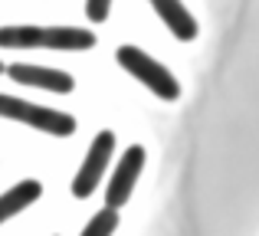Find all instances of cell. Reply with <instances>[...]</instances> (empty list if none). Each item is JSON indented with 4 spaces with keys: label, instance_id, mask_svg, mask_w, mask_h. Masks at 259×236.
I'll list each match as a JSON object with an SVG mask.
<instances>
[{
    "label": "cell",
    "instance_id": "8992f818",
    "mask_svg": "<svg viewBox=\"0 0 259 236\" xmlns=\"http://www.w3.org/2000/svg\"><path fill=\"white\" fill-rule=\"evenodd\" d=\"M7 76H10L13 82L36 85V89H50V92H72V85H76V79H72L69 72L46 69V66H26V63L7 66Z\"/></svg>",
    "mask_w": 259,
    "mask_h": 236
},
{
    "label": "cell",
    "instance_id": "8fae6325",
    "mask_svg": "<svg viewBox=\"0 0 259 236\" xmlns=\"http://www.w3.org/2000/svg\"><path fill=\"white\" fill-rule=\"evenodd\" d=\"M0 72H4V63H0Z\"/></svg>",
    "mask_w": 259,
    "mask_h": 236
},
{
    "label": "cell",
    "instance_id": "5b68a950",
    "mask_svg": "<svg viewBox=\"0 0 259 236\" xmlns=\"http://www.w3.org/2000/svg\"><path fill=\"white\" fill-rule=\"evenodd\" d=\"M112 148H115V134L112 131H99L92 141V148H89L82 167L76 171V180H72V194L76 197H89V194L99 187L102 180V171H105L108 158H112Z\"/></svg>",
    "mask_w": 259,
    "mask_h": 236
},
{
    "label": "cell",
    "instance_id": "ba28073f",
    "mask_svg": "<svg viewBox=\"0 0 259 236\" xmlns=\"http://www.w3.org/2000/svg\"><path fill=\"white\" fill-rule=\"evenodd\" d=\"M43 194V184L39 180H23V184L10 187V191L0 197V223H7L10 217H17L23 207H30L33 200Z\"/></svg>",
    "mask_w": 259,
    "mask_h": 236
},
{
    "label": "cell",
    "instance_id": "7a4b0ae2",
    "mask_svg": "<svg viewBox=\"0 0 259 236\" xmlns=\"http://www.w3.org/2000/svg\"><path fill=\"white\" fill-rule=\"evenodd\" d=\"M115 59H118V66L128 72V76H135L145 89H151L158 99L174 102V99L181 96V82H177L161 63H154L145 50H138V46H118Z\"/></svg>",
    "mask_w": 259,
    "mask_h": 236
},
{
    "label": "cell",
    "instance_id": "9c48e42d",
    "mask_svg": "<svg viewBox=\"0 0 259 236\" xmlns=\"http://www.w3.org/2000/svg\"><path fill=\"white\" fill-rule=\"evenodd\" d=\"M115 226H118V210H108V207H102V210L85 223V230L79 233V236H112Z\"/></svg>",
    "mask_w": 259,
    "mask_h": 236
},
{
    "label": "cell",
    "instance_id": "52a82bcc",
    "mask_svg": "<svg viewBox=\"0 0 259 236\" xmlns=\"http://www.w3.org/2000/svg\"><path fill=\"white\" fill-rule=\"evenodd\" d=\"M151 4H154V13L164 20L167 30H171L177 39L187 43V39L197 36V20L187 13V7H184L181 0H151Z\"/></svg>",
    "mask_w": 259,
    "mask_h": 236
},
{
    "label": "cell",
    "instance_id": "30bf717a",
    "mask_svg": "<svg viewBox=\"0 0 259 236\" xmlns=\"http://www.w3.org/2000/svg\"><path fill=\"white\" fill-rule=\"evenodd\" d=\"M108 7H112V0H85V13L92 23H105L108 20Z\"/></svg>",
    "mask_w": 259,
    "mask_h": 236
},
{
    "label": "cell",
    "instance_id": "277c9868",
    "mask_svg": "<svg viewBox=\"0 0 259 236\" xmlns=\"http://www.w3.org/2000/svg\"><path fill=\"white\" fill-rule=\"evenodd\" d=\"M141 167H145V148L141 145H132L125 154H121L118 167H115L112 180H108V191H105V207L108 210H118V207L128 204L135 191V180H138Z\"/></svg>",
    "mask_w": 259,
    "mask_h": 236
},
{
    "label": "cell",
    "instance_id": "3957f363",
    "mask_svg": "<svg viewBox=\"0 0 259 236\" xmlns=\"http://www.w3.org/2000/svg\"><path fill=\"white\" fill-rule=\"evenodd\" d=\"M0 118L23 121V125H33V128H39V131L56 134V138H69V134L76 131V118L72 115L43 109V105L23 102V99H13V96H0Z\"/></svg>",
    "mask_w": 259,
    "mask_h": 236
},
{
    "label": "cell",
    "instance_id": "6da1fadb",
    "mask_svg": "<svg viewBox=\"0 0 259 236\" xmlns=\"http://www.w3.org/2000/svg\"><path fill=\"white\" fill-rule=\"evenodd\" d=\"M0 46H7V50H30V46L92 50L95 33L79 30V26H0Z\"/></svg>",
    "mask_w": 259,
    "mask_h": 236
}]
</instances>
